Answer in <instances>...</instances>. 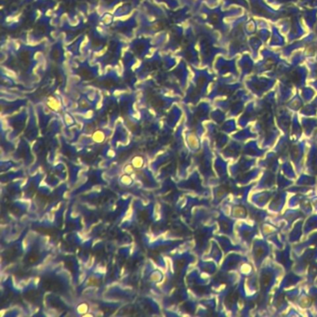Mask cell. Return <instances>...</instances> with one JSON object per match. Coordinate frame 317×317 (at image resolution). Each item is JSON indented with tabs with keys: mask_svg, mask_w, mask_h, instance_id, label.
Instances as JSON below:
<instances>
[{
	"mask_svg": "<svg viewBox=\"0 0 317 317\" xmlns=\"http://www.w3.org/2000/svg\"><path fill=\"white\" fill-rule=\"evenodd\" d=\"M270 276L269 275H267V274H265V275H263L262 276V284H263V285H267L268 284H269V282H270Z\"/></svg>",
	"mask_w": 317,
	"mask_h": 317,
	"instance_id": "obj_2",
	"label": "cell"
},
{
	"mask_svg": "<svg viewBox=\"0 0 317 317\" xmlns=\"http://www.w3.org/2000/svg\"><path fill=\"white\" fill-rule=\"evenodd\" d=\"M237 300H238V293H236V292H232V293H230V294L227 296V298H226V304H227L229 307H231L232 304H234L235 302L237 301Z\"/></svg>",
	"mask_w": 317,
	"mask_h": 317,
	"instance_id": "obj_1",
	"label": "cell"
}]
</instances>
